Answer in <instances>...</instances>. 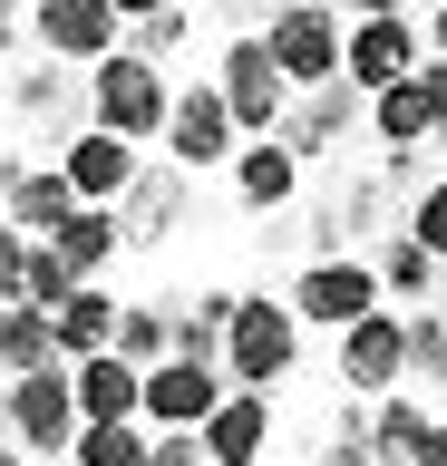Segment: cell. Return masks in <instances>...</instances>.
<instances>
[{
  "label": "cell",
  "mask_w": 447,
  "mask_h": 466,
  "mask_svg": "<svg viewBox=\"0 0 447 466\" xmlns=\"http://www.w3.org/2000/svg\"><path fill=\"white\" fill-rule=\"evenodd\" d=\"M97 127V87L68 68V58H49L39 49V68L20 49H10V146H39L49 166H59L68 146Z\"/></svg>",
  "instance_id": "obj_1"
},
{
  "label": "cell",
  "mask_w": 447,
  "mask_h": 466,
  "mask_svg": "<svg viewBox=\"0 0 447 466\" xmlns=\"http://www.w3.org/2000/svg\"><path fill=\"white\" fill-rule=\"evenodd\" d=\"M88 87H97V127H117V137H137V146H166V127H176V68L117 49V58L88 68Z\"/></svg>",
  "instance_id": "obj_2"
},
{
  "label": "cell",
  "mask_w": 447,
  "mask_h": 466,
  "mask_svg": "<svg viewBox=\"0 0 447 466\" xmlns=\"http://www.w3.org/2000/svg\"><path fill=\"white\" fill-rule=\"evenodd\" d=\"M10 447L20 457H68L78 437H88V408H78V370H30V379H10Z\"/></svg>",
  "instance_id": "obj_3"
},
{
  "label": "cell",
  "mask_w": 447,
  "mask_h": 466,
  "mask_svg": "<svg viewBox=\"0 0 447 466\" xmlns=\"http://www.w3.org/2000/svg\"><path fill=\"white\" fill-rule=\"evenodd\" d=\"M272 58H282V78L292 87H330L340 78V58H350V20H340V0H282L263 20Z\"/></svg>",
  "instance_id": "obj_4"
},
{
  "label": "cell",
  "mask_w": 447,
  "mask_h": 466,
  "mask_svg": "<svg viewBox=\"0 0 447 466\" xmlns=\"http://www.w3.org/2000/svg\"><path fill=\"white\" fill-rule=\"evenodd\" d=\"M301 360V311H292V291L272 301V291H253L234 311V340H224V379L234 389H272V379H292Z\"/></svg>",
  "instance_id": "obj_5"
},
{
  "label": "cell",
  "mask_w": 447,
  "mask_h": 466,
  "mask_svg": "<svg viewBox=\"0 0 447 466\" xmlns=\"http://www.w3.org/2000/svg\"><path fill=\"white\" fill-rule=\"evenodd\" d=\"M214 78H224V97H234L243 137H282V116H292L301 87L282 78V58H272L263 29H234V39H224V58H214Z\"/></svg>",
  "instance_id": "obj_6"
},
{
  "label": "cell",
  "mask_w": 447,
  "mask_h": 466,
  "mask_svg": "<svg viewBox=\"0 0 447 466\" xmlns=\"http://www.w3.org/2000/svg\"><path fill=\"white\" fill-rule=\"evenodd\" d=\"M380 262H360V253H311L301 262V282H292V311L301 320H321L330 340H340V330H350V320H370L380 311Z\"/></svg>",
  "instance_id": "obj_7"
},
{
  "label": "cell",
  "mask_w": 447,
  "mask_h": 466,
  "mask_svg": "<svg viewBox=\"0 0 447 466\" xmlns=\"http://www.w3.org/2000/svg\"><path fill=\"white\" fill-rule=\"evenodd\" d=\"M166 156H176L185 175L234 166V156H243V116H234V97H224V78H185V87H176V127H166Z\"/></svg>",
  "instance_id": "obj_8"
},
{
  "label": "cell",
  "mask_w": 447,
  "mask_h": 466,
  "mask_svg": "<svg viewBox=\"0 0 447 466\" xmlns=\"http://www.w3.org/2000/svg\"><path fill=\"white\" fill-rule=\"evenodd\" d=\"M428 68V29H418V10H389V20H350V58H340V78L360 87V97H380V87L418 78Z\"/></svg>",
  "instance_id": "obj_9"
},
{
  "label": "cell",
  "mask_w": 447,
  "mask_h": 466,
  "mask_svg": "<svg viewBox=\"0 0 447 466\" xmlns=\"http://www.w3.org/2000/svg\"><path fill=\"white\" fill-rule=\"evenodd\" d=\"M30 29H39V49L68 58V68H97V58L127 49V10L117 0H30Z\"/></svg>",
  "instance_id": "obj_10"
},
{
  "label": "cell",
  "mask_w": 447,
  "mask_h": 466,
  "mask_svg": "<svg viewBox=\"0 0 447 466\" xmlns=\"http://www.w3.org/2000/svg\"><path fill=\"white\" fill-rule=\"evenodd\" d=\"M409 379V320L399 311H370L340 330V389H360V399H389Z\"/></svg>",
  "instance_id": "obj_11"
},
{
  "label": "cell",
  "mask_w": 447,
  "mask_h": 466,
  "mask_svg": "<svg viewBox=\"0 0 447 466\" xmlns=\"http://www.w3.org/2000/svg\"><path fill=\"white\" fill-rule=\"evenodd\" d=\"M224 399H234V379L214 360H156L147 370V428H205Z\"/></svg>",
  "instance_id": "obj_12"
},
{
  "label": "cell",
  "mask_w": 447,
  "mask_h": 466,
  "mask_svg": "<svg viewBox=\"0 0 447 466\" xmlns=\"http://www.w3.org/2000/svg\"><path fill=\"white\" fill-rule=\"evenodd\" d=\"M370 116V97H360L350 78H330V87H301L292 97V116H282V146H292L301 166H321L330 146H350V127Z\"/></svg>",
  "instance_id": "obj_13"
},
{
  "label": "cell",
  "mask_w": 447,
  "mask_h": 466,
  "mask_svg": "<svg viewBox=\"0 0 447 466\" xmlns=\"http://www.w3.org/2000/svg\"><path fill=\"white\" fill-rule=\"evenodd\" d=\"M59 166H68V185H78L88 204H127V195H137V175H147V146L117 137V127H88Z\"/></svg>",
  "instance_id": "obj_14"
},
{
  "label": "cell",
  "mask_w": 447,
  "mask_h": 466,
  "mask_svg": "<svg viewBox=\"0 0 447 466\" xmlns=\"http://www.w3.org/2000/svg\"><path fill=\"white\" fill-rule=\"evenodd\" d=\"M78 272L59 262V243H39V233H0V301H30V311H59Z\"/></svg>",
  "instance_id": "obj_15"
},
{
  "label": "cell",
  "mask_w": 447,
  "mask_h": 466,
  "mask_svg": "<svg viewBox=\"0 0 447 466\" xmlns=\"http://www.w3.org/2000/svg\"><path fill=\"white\" fill-rule=\"evenodd\" d=\"M185 185H195V175H185L176 156H156V166L137 175V195L117 204V214H127V253H156V243L185 224Z\"/></svg>",
  "instance_id": "obj_16"
},
{
  "label": "cell",
  "mask_w": 447,
  "mask_h": 466,
  "mask_svg": "<svg viewBox=\"0 0 447 466\" xmlns=\"http://www.w3.org/2000/svg\"><path fill=\"white\" fill-rule=\"evenodd\" d=\"M78 185H68V166H10V233H39V243H49V233H68L78 224Z\"/></svg>",
  "instance_id": "obj_17"
},
{
  "label": "cell",
  "mask_w": 447,
  "mask_h": 466,
  "mask_svg": "<svg viewBox=\"0 0 447 466\" xmlns=\"http://www.w3.org/2000/svg\"><path fill=\"white\" fill-rule=\"evenodd\" d=\"M224 175H234V204H243V214H282V204L301 195V156L282 137H243V156Z\"/></svg>",
  "instance_id": "obj_18"
},
{
  "label": "cell",
  "mask_w": 447,
  "mask_h": 466,
  "mask_svg": "<svg viewBox=\"0 0 447 466\" xmlns=\"http://www.w3.org/2000/svg\"><path fill=\"white\" fill-rule=\"evenodd\" d=\"M78 408H88V428H127V418H147V370H137L127 350L78 360Z\"/></svg>",
  "instance_id": "obj_19"
},
{
  "label": "cell",
  "mask_w": 447,
  "mask_h": 466,
  "mask_svg": "<svg viewBox=\"0 0 447 466\" xmlns=\"http://www.w3.org/2000/svg\"><path fill=\"white\" fill-rule=\"evenodd\" d=\"M49 320H59V360L78 370V360H97V350H117L127 301H107V282H78V291L59 301V311H49Z\"/></svg>",
  "instance_id": "obj_20"
},
{
  "label": "cell",
  "mask_w": 447,
  "mask_h": 466,
  "mask_svg": "<svg viewBox=\"0 0 447 466\" xmlns=\"http://www.w3.org/2000/svg\"><path fill=\"white\" fill-rule=\"evenodd\" d=\"M205 447H214V466H263V447H272V399H263V389H234V399L205 418Z\"/></svg>",
  "instance_id": "obj_21"
},
{
  "label": "cell",
  "mask_w": 447,
  "mask_h": 466,
  "mask_svg": "<svg viewBox=\"0 0 447 466\" xmlns=\"http://www.w3.org/2000/svg\"><path fill=\"white\" fill-rule=\"evenodd\" d=\"M49 243H59V262L78 272V282H97V272L127 253V214H117V204H78V224L49 233Z\"/></svg>",
  "instance_id": "obj_22"
},
{
  "label": "cell",
  "mask_w": 447,
  "mask_h": 466,
  "mask_svg": "<svg viewBox=\"0 0 447 466\" xmlns=\"http://www.w3.org/2000/svg\"><path fill=\"white\" fill-rule=\"evenodd\" d=\"M370 137H380V146H438V107H428V87H418V78L380 87V97H370Z\"/></svg>",
  "instance_id": "obj_23"
},
{
  "label": "cell",
  "mask_w": 447,
  "mask_h": 466,
  "mask_svg": "<svg viewBox=\"0 0 447 466\" xmlns=\"http://www.w3.org/2000/svg\"><path fill=\"white\" fill-rule=\"evenodd\" d=\"M0 360H10V379L59 370V320L30 311V301H0Z\"/></svg>",
  "instance_id": "obj_24"
},
{
  "label": "cell",
  "mask_w": 447,
  "mask_h": 466,
  "mask_svg": "<svg viewBox=\"0 0 447 466\" xmlns=\"http://www.w3.org/2000/svg\"><path fill=\"white\" fill-rule=\"evenodd\" d=\"M234 291H195L176 311V360H224V340H234Z\"/></svg>",
  "instance_id": "obj_25"
},
{
  "label": "cell",
  "mask_w": 447,
  "mask_h": 466,
  "mask_svg": "<svg viewBox=\"0 0 447 466\" xmlns=\"http://www.w3.org/2000/svg\"><path fill=\"white\" fill-rule=\"evenodd\" d=\"M428 437H438V418H428L418 399H399V389H389V399H370V447H380V457L418 466V447H428Z\"/></svg>",
  "instance_id": "obj_26"
},
{
  "label": "cell",
  "mask_w": 447,
  "mask_h": 466,
  "mask_svg": "<svg viewBox=\"0 0 447 466\" xmlns=\"http://www.w3.org/2000/svg\"><path fill=\"white\" fill-rule=\"evenodd\" d=\"M380 282L399 291V301H428V291H438V253H428L418 233H389L380 243Z\"/></svg>",
  "instance_id": "obj_27"
},
{
  "label": "cell",
  "mask_w": 447,
  "mask_h": 466,
  "mask_svg": "<svg viewBox=\"0 0 447 466\" xmlns=\"http://www.w3.org/2000/svg\"><path fill=\"white\" fill-rule=\"evenodd\" d=\"M68 466H156V437H147V418H127V428H88L78 447H68Z\"/></svg>",
  "instance_id": "obj_28"
},
{
  "label": "cell",
  "mask_w": 447,
  "mask_h": 466,
  "mask_svg": "<svg viewBox=\"0 0 447 466\" xmlns=\"http://www.w3.org/2000/svg\"><path fill=\"white\" fill-rule=\"evenodd\" d=\"M185 39H195V10H185V0L127 29V49H137V58H156V68H166V58H185Z\"/></svg>",
  "instance_id": "obj_29"
},
{
  "label": "cell",
  "mask_w": 447,
  "mask_h": 466,
  "mask_svg": "<svg viewBox=\"0 0 447 466\" xmlns=\"http://www.w3.org/2000/svg\"><path fill=\"white\" fill-rule=\"evenodd\" d=\"M117 350L137 360V370H156V360H176V311H127Z\"/></svg>",
  "instance_id": "obj_30"
},
{
  "label": "cell",
  "mask_w": 447,
  "mask_h": 466,
  "mask_svg": "<svg viewBox=\"0 0 447 466\" xmlns=\"http://www.w3.org/2000/svg\"><path fill=\"white\" fill-rule=\"evenodd\" d=\"M409 233H418V243H428V253L447 262V175H428V185H418V204H409Z\"/></svg>",
  "instance_id": "obj_31"
},
{
  "label": "cell",
  "mask_w": 447,
  "mask_h": 466,
  "mask_svg": "<svg viewBox=\"0 0 447 466\" xmlns=\"http://www.w3.org/2000/svg\"><path fill=\"white\" fill-rule=\"evenodd\" d=\"M409 370H418V379H447V320H438V311L409 320Z\"/></svg>",
  "instance_id": "obj_32"
},
{
  "label": "cell",
  "mask_w": 447,
  "mask_h": 466,
  "mask_svg": "<svg viewBox=\"0 0 447 466\" xmlns=\"http://www.w3.org/2000/svg\"><path fill=\"white\" fill-rule=\"evenodd\" d=\"M156 466H214L205 428H156Z\"/></svg>",
  "instance_id": "obj_33"
},
{
  "label": "cell",
  "mask_w": 447,
  "mask_h": 466,
  "mask_svg": "<svg viewBox=\"0 0 447 466\" xmlns=\"http://www.w3.org/2000/svg\"><path fill=\"white\" fill-rule=\"evenodd\" d=\"M418 87H428V107H438V137H447V58H428V68H418Z\"/></svg>",
  "instance_id": "obj_34"
},
{
  "label": "cell",
  "mask_w": 447,
  "mask_h": 466,
  "mask_svg": "<svg viewBox=\"0 0 447 466\" xmlns=\"http://www.w3.org/2000/svg\"><path fill=\"white\" fill-rule=\"evenodd\" d=\"M350 20H389V10H428V0H340Z\"/></svg>",
  "instance_id": "obj_35"
},
{
  "label": "cell",
  "mask_w": 447,
  "mask_h": 466,
  "mask_svg": "<svg viewBox=\"0 0 447 466\" xmlns=\"http://www.w3.org/2000/svg\"><path fill=\"white\" fill-rule=\"evenodd\" d=\"M428 58H447V0H428Z\"/></svg>",
  "instance_id": "obj_36"
},
{
  "label": "cell",
  "mask_w": 447,
  "mask_h": 466,
  "mask_svg": "<svg viewBox=\"0 0 447 466\" xmlns=\"http://www.w3.org/2000/svg\"><path fill=\"white\" fill-rule=\"evenodd\" d=\"M117 10H127V29H137V20H156V10H176V0H117Z\"/></svg>",
  "instance_id": "obj_37"
},
{
  "label": "cell",
  "mask_w": 447,
  "mask_h": 466,
  "mask_svg": "<svg viewBox=\"0 0 447 466\" xmlns=\"http://www.w3.org/2000/svg\"><path fill=\"white\" fill-rule=\"evenodd\" d=\"M418 466H447V418H438V437H428V447H418Z\"/></svg>",
  "instance_id": "obj_38"
},
{
  "label": "cell",
  "mask_w": 447,
  "mask_h": 466,
  "mask_svg": "<svg viewBox=\"0 0 447 466\" xmlns=\"http://www.w3.org/2000/svg\"><path fill=\"white\" fill-rule=\"evenodd\" d=\"M224 10H243V0H224Z\"/></svg>",
  "instance_id": "obj_39"
},
{
  "label": "cell",
  "mask_w": 447,
  "mask_h": 466,
  "mask_svg": "<svg viewBox=\"0 0 447 466\" xmlns=\"http://www.w3.org/2000/svg\"><path fill=\"white\" fill-rule=\"evenodd\" d=\"M380 466H399V457H380Z\"/></svg>",
  "instance_id": "obj_40"
}]
</instances>
